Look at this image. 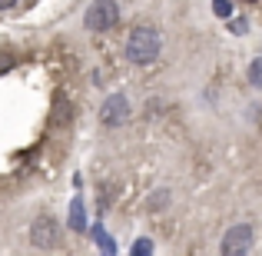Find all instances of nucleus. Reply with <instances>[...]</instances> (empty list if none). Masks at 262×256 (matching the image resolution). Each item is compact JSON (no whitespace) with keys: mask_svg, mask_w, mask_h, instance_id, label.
Wrapping results in <instances>:
<instances>
[{"mask_svg":"<svg viewBox=\"0 0 262 256\" xmlns=\"http://www.w3.org/2000/svg\"><path fill=\"white\" fill-rule=\"evenodd\" d=\"M160 50H163V37L153 30V27H136L133 33L126 37V57L133 60L136 67H149L160 60Z\"/></svg>","mask_w":262,"mask_h":256,"instance_id":"obj_1","label":"nucleus"},{"mask_svg":"<svg viewBox=\"0 0 262 256\" xmlns=\"http://www.w3.org/2000/svg\"><path fill=\"white\" fill-rule=\"evenodd\" d=\"M129 256H153V243H149L146 237H140L133 243V250H129Z\"/></svg>","mask_w":262,"mask_h":256,"instance_id":"obj_7","label":"nucleus"},{"mask_svg":"<svg viewBox=\"0 0 262 256\" xmlns=\"http://www.w3.org/2000/svg\"><path fill=\"white\" fill-rule=\"evenodd\" d=\"M70 226L73 230H83V203L80 200H73V206H70Z\"/></svg>","mask_w":262,"mask_h":256,"instance_id":"obj_6","label":"nucleus"},{"mask_svg":"<svg viewBox=\"0 0 262 256\" xmlns=\"http://www.w3.org/2000/svg\"><path fill=\"white\" fill-rule=\"evenodd\" d=\"M232 30H236V33H246V20H232Z\"/></svg>","mask_w":262,"mask_h":256,"instance_id":"obj_10","label":"nucleus"},{"mask_svg":"<svg viewBox=\"0 0 262 256\" xmlns=\"http://www.w3.org/2000/svg\"><path fill=\"white\" fill-rule=\"evenodd\" d=\"M30 243L37 246V250H53V246H60V223L50 213H40L30 223Z\"/></svg>","mask_w":262,"mask_h":256,"instance_id":"obj_4","label":"nucleus"},{"mask_svg":"<svg viewBox=\"0 0 262 256\" xmlns=\"http://www.w3.org/2000/svg\"><path fill=\"white\" fill-rule=\"evenodd\" d=\"M116 20H120V7H116V0H93V4H90V10L83 13L86 30H93V33L113 30Z\"/></svg>","mask_w":262,"mask_h":256,"instance_id":"obj_2","label":"nucleus"},{"mask_svg":"<svg viewBox=\"0 0 262 256\" xmlns=\"http://www.w3.org/2000/svg\"><path fill=\"white\" fill-rule=\"evenodd\" d=\"M246 4H256V0H246Z\"/></svg>","mask_w":262,"mask_h":256,"instance_id":"obj_12","label":"nucleus"},{"mask_svg":"<svg viewBox=\"0 0 262 256\" xmlns=\"http://www.w3.org/2000/svg\"><path fill=\"white\" fill-rule=\"evenodd\" d=\"M126 116H129V103H126V96H123V93L106 96V103H103V110H100V120L106 123V127H120Z\"/></svg>","mask_w":262,"mask_h":256,"instance_id":"obj_5","label":"nucleus"},{"mask_svg":"<svg viewBox=\"0 0 262 256\" xmlns=\"http://www.w3.org/2000/svg\"><path fill=\"white\" fill-rule=\"evenodd\" d=\"M212 7H216V13H219V17H229V10H232V7H229V0H212Z\"/></svg>","mask_w":262,"mask_h":256,"instance_id":"obj_9","label":"nucleus"},{"mask_svg":"<svg viewBox=\"0 0 262 256\" xmlns=\"http://www.w3.org/2000/svg\"><path fill=\"white\" fill-rule=\"evenodd\" d=\"M252 243H256V237H252V226L249 223H236L226 230L223 237V256H249L252 253Z\"/></svg>","mask_w":262,"mask_h":256,"instance_id":"obj_3","label":"nucleus"},{"mask_svg":"<svg viewBox=\"0 0 262 256\" xmlns=\"http://www.w3.org/2000/svg\"><path fill=\"white\" fill-rule=\"evenodd\" d=\"M13 4H17V0H0V10H10Z\"/></svg>","mask_w":262,"mask_h":256,"instance_id":"obj_11","label":"nucleus"},{"mask_svg":"<svg viewBox=\"0 0 262 256\" xmlns=\"http://www.w3.org/2000/svg\"><path fill=\"white\" fill-rule=\"evenodd\" d=\"M249 84L256 87V90H262V57L252 60V67H249Z\"/></svg>","mask_w":262,"mask_h":256,"instance_id":"obj_8","label":"nucleus"}]
</instances>
